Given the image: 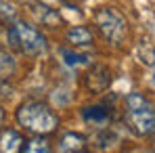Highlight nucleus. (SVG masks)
<instances>
[{
  "label": "nucleus",
  "mask_w": 155,
  "mask_h": 153,
  "mask_svg": "<svg viewBox=\"0 0 155 153\" xmlns=\"http://www.w3.org/2000/svg\"><path fill=\"white\" fill-rule=\"evenodd\" d=\"M15 118H17V124L23 130L31 132V134H40V136L54 132L59 126V115L46 103L40 101H27L23 105H19Z\"/></svg>",
  "instance_id": "obj_1"
},
{
  "label": "nucleus",
  "mask_w": 155,
  "mask_h": 153,
  "mask_svg": "<svg viewBox=\"0 0 155 153\" xmlns=\"http://www.w3.org/2000/svg\"><path fill=\"white\" fill-rule=\"evenodd\" d=\"M126 122L138 136H149L155 132V109L143 95L132 92L126 97Z\"/></svg>",
  "instance_id": "obj_2"
},
{
  "label": "nucleus",
  "mask_w": 155,
  "mask_h": 153,
  "mask_svg": "<svg viewBox=\"0 0 155 153\" xmlns=\"http://www.w3.org/2000/svg\"><path fill=\"white\" fill-rule=\"evenodd\" d=\"M8 38H11V42H13L21 52L31 55V57L42 55V52L46 51V38H44L34 25H29L25 21H17L15 25L11 27Z\"/></svg>",
  "instance_id": "obj_3"
},
{
  "label": "nucleus",
  "mask_w": 155,
  "mask_h": 153,
  "mask_svg": "<svg viewBox=\"0 0 155 153\" xmlns=\"http://www.w3.org/2000/svg\"><path fill=\"white\" fill-rule=\"evenodd\" d=\"M94 23L99 27V32L103 34L105 40H109L111 44L120 46L126 38V21L124 17L113 11V8H99L94 15Z\"/></svg>",
  "instance_id": "obj_4"
},
{
  "label": "nucleus",
  "mask_w": 155,
  "mask_h": 153,
  "mask_svg": "<svg viewBox=\"0 0 155 153\" xmlns=\"http://www.w3.org/2000/svg\"><path fill=\"white\" fill-rule=\"evenodd\" d=\"M111 84V74L109 69L103 65H92L86 74V86L92 90V92H103L107 90V86Z\"/></svg>",
  "instance_id": "obj_5"
},
{
  "label": "nucleus",
  "mask_w": 155,
  "mask_h": 153,
  "mask_svg": "<svg viewBox=\"0 0 155 153\" xmlns=\"http://www.w3.org/2000/svg\"><path fill=\"white\" fill-rule=\"evenodd\" d=\"M82 115H84V122H86V124H92V126H105V124L111 120V111H109V107H105V105L84 107V109H82Z\"/></svg>",
  "instance_id": "obj_6"
},
{
  "label": "nucleus",
  "mask_w": 155,
  "mask_h": 153,
  "mask_svg": "<svg viewBox=\"0 0 155 153\" xmlns=\"http://www.w3.org/2000/svg\"><path fill=\"white\" fill-rule=\"evenodd\" d=\"M21 145H23V136L15 128H4L0 132V153L21 151Z\"/></svg>",
  "instance_id": "obj_7"
},
{
  "label": "nucleus",
  "mask_w": 155,
  "mask_h": 153,
  "mask_svg": "<svg viewBox=\"0 0 155 153\" xmlns=\"http://www.w3.org/2000/svg\"><path fill=\"white\" fill-rule=\"evenodd\" d=\"M88 145V138L80 132H67L59 141V151H84Z\"/></svg>",
  "instance_id": "obj_8"
},
{
  "label": "nucleus",
  "mask_w": 155,
  "mask_h": 153,
  "mask_svg": "<svg viewBox=\"0 0 155 153\" xmlns=\"http://www.w3.org/2000/svg\"><path fill=\"white\" fill-rule=\"evenodd\" d=\"M67 42L74 44V46H90L92 44V32L84 25H78V27H71L67 32Z\"/></svg>",
  "instance_id": "obj_9"
},
{
  "label": "nucleus",
  "mask_w": 155,
  "mask_h": 153,
  "mask_svg": "<svg viewBox=\"0 0 155 153\" xmlns=\"http://www.w3.org/2000/svg\"><path fill=\"white\" fill-rule=\"evenodd\" d=\"M21 151H25V153H48L51 151V143L46 138H40V134H36L34 138L23 141Z\"/></svg>",
  "instance_id": "obj_10"
},
{
  "label": "nucleus",
  "mask_w": 155,
  "mask_h": 153,
  "mask_svg": "<svg viewBox=\"0 0 155 153\" xmlns=\"http://www.w3.org/2000/svg\"><path fill=\"white\" fill-rule=\"evenodd\" d=\"M61 57H63V61H65L69 67H76V65H82V63H88V57L78 55V52H71V51H67V48L61 51Z\"/></svg>",
  "instance_id": "obj_11"
},
{
  "label": "nucleus",
  "mask_w": 155,
  "mask_h": 153,
  "mask_svg": "<svg viewBox=\"0 0 155 153\" xmlns=\"http://www.w3.org/2000/svg\"><path fill=\"white\" fill-rule=\"evenodd\" d=\"M4 124V109H2V105H0V128Z\"/></svg>",
  "instance_id": "obj_12"
},
{
  "label": "nucleus",
  "mask_w": 155,
  "mask_h": 153,
  "mask_svg": "<svg viewBox=\"0 0 155 153\" xmlns=\"http://www.w3.org/2000/svg\"><path fill=\"white\" fill-rule=\"evenodd\" d=\"M67 2H74V4H76V2H82V0H67Z\"/></svg>",
  "instance_id": "obj_13"
}]
</instances>
